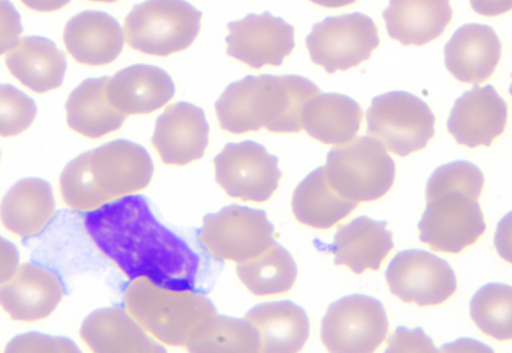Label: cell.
<instances>
[{
  "mask_svg": "<svg viewBox=\"0 0 512 353\" xmlns=\"http://www.w3.org/2000/svg\"><path fill=\"white\" fill-rule=\"evenodd\" d=\"M364 113L360 104L344 94H319L303 113V130L324 145L341 146L357 137Z\"/></svg>",
  "mask_w": 512,
  "mask_h": 353,
  "instance_id": "4316f807",
  "label": "cell"
},
{
  "mask_svg": "<svg viewBox=\"0 0 512 353\" xmlns=\"http://www.w3.org/2000/svg\"><path fill=\"white\" fill-rule=\"evenodd\" d=\"M112 106L125 116L150 114L175 96L172 78L155 65L138 64L110 77L107 86Z\"/></svg>",
  "mask_w": 512,
  "mask_h": 353,
  "instance_id": "ffe728a7",
  "label": "cell"
},
{
  "mask_svg": "<svg viewBox=\"0 0 512 353\" xmlns=\"http://www.w3.org/2000/svg\"><path fill=\"white\" fill-rule=\"evenodd\" d=\"M227 55L260 70L266 65L280 67L295 49V29L270 12L250 13L227 26Z\"/></svg>",
  "mask_w": 512,
  "mask_h": 353,
  "instance_id": "5bb4252c",
  "label": "cell"
},
{
  "mask_svg": "<svg viewBox=\"0 0 512 353\" xmlns=\"http://www.w3.org/2000/svg\"><path fill=\"white\" fill-rule=\"evenodd\" d=\"M484 173L474 163L458 160L440 166L426 185V209L420 241L436 253L461 254L487 231L479 205Z\"/></svg>",
  "mask_w": 512,
  "mask_h": 353,
  "instance_id": "7a4b0ae2",
  "label": "cell"
},
{
  "mask_svg": "<svg viewBox=\"0 0 512 353\" xmlns=\"http://www.w3.org/2000/svg\"><path fill=\"white\" fill-rule=\"evenodd\" d=\"M358 204L339 195L326 176L325 166L309 173L293 192L296 221L315 230H329L345 220Z\"/></svg>",
  "mask_w": 512,
  "mask_h": 353,
  "instance_id": "f1b7e54d",
  "label": "cell"
},
{
  "mask_svg": "<svg viewBox=\"0 0 512 353\" xmlns=\"http://www.w3.org/2000/svg\"><path fill=\"white\" fill-rule=\"evenodd\" d=\"M109 77L83 81L65 103L67 124L74 132L88 139H101L116 132L125 123V114L112 106L107 93Z\"/></svg>",
  "mask_w": 512,
  "mask_h": 353,
  "instance_id": "484cf974",
  "label": "cell"
},
{
  "mask_svg": "<svg viewBox=\"0 0 512 353\" xmlns=\"http://www.w3.org/2000/svg\"><path fill=\"white\" fill-rule=\"evenodd\" d=\"M152 178L146 149L130 140H114L71 160L61 173L60 189L68 208L94 211L143 191Z\"/></svg>",
  "mask_w": 512,
  "mask_h": 353,
  "instance_id": "277c9868",
  "label": "cell"
},
{
  "mask_svg": "<svg viewBox=\"0 0 512 353\" xmlns=\"http://www.w3.org/2000/svg\"><path fill=\"white\" fill-rule=\"evenodd\" d=\"M365 117L368 136L400 158L425 149L435 137V114L425 101L406 91L375 97Z\"/></svg>",
  "mask_w": 512,
  "mask_h": 353,
  "instance_id": "ba28073f",
  "label": "cell"
},
{
  "mask_svg": "<svg viewBox=\"0 0 512 353\" xmlns=\"http://www.w3.org/2000/svg\"><path fill=\"white\" fill-rule=\"evenodd\" d=\"M471 319L478 329L497 341H512V287L492 283L471 300Z\"/></svg>",
  "mask_w": 512,
  "mask_h": 353,
  "instance_id": "4dcf8cb0",
  "label": "cell"
},
{
  "mask_svg": "<svg viewBox=\"0 0 512 353\" xmlns=\"http://www.w3.org/2000/svg\"><path fill=\"white\" fill-rule=\"evenodd\" d=\"M0 101H2V114H0L2 137L21 134L34 123L35 117H37V106H35L34 100L25 96L22 91L16 90L9 84H2Z\"/></svg>",
  "mask_w": 512,
  "mask_h": 353,
  "instance_id": "d6a6232c",
  "label": "cell"
},
{
  "mask_svg": "<svg viewBox=\"0 0 512 353\" xmlns=\"http://www.w3.org/2000/svg\"><path fill=\"white\" fill-rule=\"evenodd\" d=\"M25 6L35 12L51 13L60 11L67 6L71 0H21Z\"/></svg>",
  "mask_w": 512,
  "mask_h": 353,
  "instance_id": "ab89813d",
  "label": "cell"
},
{
  "mask_svg": "<svg viewBox=\"0 0 512 353\" xmlns=\"http://www.w3.org/2000/svg\"><path fill=\"white\" fill-rule=\"evenodd\" d=\"M64 45L68 54L80 64L101 67L112 64L123 51L126 37L119 22L109 13H78L64 28Z\"/></svg>",
  "mask_w": 512,
  "mask_h": 353,
  "instance_id": "d6986e66",
  "label": "cell"
},
{
  "mask_svg": "<svg viewBox=\"0 0 512 353\" xmlns=\"http://www.w3.org/2000/svg\"><path fill=\"white\" fill-rule=\"evenodd\" d=\"M202 13L185 0H146L125 19L127 45L142 54L169 57L194 44Z\"/></svg>",
  "mask_w": 512,
  "mask_h": 353,
  "instance_id": "52a82bcc",
  "label": "cell"
},
{
  "mask_svg": "<svg viewBox=\"0 0 512 353\" xmlns=\"http://www.w3.org/2000/svg\"><path fill=\"white\" fill-rule=\"evenodd\" d=\"M91 2L113 3L117 2V0H91Z\"/></svg>",
  "mask_w": 512,
  "mask_h": 353,
  "instance_id": "60d3db41",
  "label": "cell"
},
{
  "mask_svg": "<svg viewBox=\"0 0 512 353\" xmlns=\"http://www.w3.org/2000/svg\"><path fill=\"white\" fill-rule=\"evenodd\" d=\"M246 320L259 333L260 352H300L311 335V323L305 310L289 300L253 307Z\"/></svg>",
  "mask_w": 512,
  "mask_h": 353,
  "instance_id": "d4e9b609",
  "label": "cell"
},
{
  "mask_svg": "<svg viewBox=\"0 0 512 353\" xmlns=\"http://www.w3.org/2000/svg\"><path fill=\"white\" fill-rule=\"evenodd\" d=\"M149 333L122 307L91 313L81 325V341L97 353H165Z\"/></svg>",
  "mask_w": 512,
  "mask_h": 353,
  "instance_id": "7402d4cb",
  "label": "cell"
},
{
  "mask_svg": "<svg viewBox=\"0 0 512 353\" xmlns=\"http://www.w3.org/2000/svg\"><path fill=\"white\" fill-rule=\"evenodd\" d=\"M5 352H70L78 353L80 349L70 339L57 338V336L39 335V333H26L12 339L6 346Z\"/></svg>",
  "mask_w": 512,
  "mask_h": 353,
  "instance_id": "836d02e7",
  "label": "cell"
},
{
  "mask_svg": "<svg viewBox=\"0 0 512 353\" xmlns=\"http://www.w3.org/2000/svg\"><path fill=\"white\" fill-rule=\"evenodd\" d=\"M511 78H512V74H511ZM510 94H511V97H512V83H511V86H510Z\"/></svg>",
  "mask_w": 512,
  "mask_h": 353,
  "instance_id": "b9f144b4",
  "label": "cell"
},
{
  "mask_svg": "<svg viewBox=\"0 0 512 353\" xmlns=\"http://www.w3.org/2000/svg\"><path fill=\"white\" fill-rule=\"evenodd\" d=\"M5 60L9 73L34 93H50L63 86L67 58L50 39L21 38Z\"/></svg>",
  "mask_w": 512,
  "mask_h": 353,
  "instance_id": "cb8c5ba5",
  "label": "cell"
},
{
  "mask_svg": "<svg viewBox=\"0 0 512 353\" xmlns=\"http://www.w3.org/2000/svg\"><path fill=\"white\" fill-rule=\"evenodd\" d=\"M469 2L476 13L489 18L512 11V0H469Z\"/></svg>",
  "mask_w": 512,
  "mask_h": 353,
  "instance_id": "74e56055",
  "label": "cell"
},
{
  "mask_svg": "<svg viewBox=\"0 0 512 353\" xmlns=\"http://www.w3.org/2000/svg\"><path fill=\"white\" fill-rule=\"evenodd\" d=\"M3 11V28H2V54L8 52L9 49L15 47L16 42L19 41V35L22 32L21 21H19L18 12L13 9L8 0L2 2Z\"/></svg>",
  "mask_w": 512,
  "mask_h": 353,
  "instance_id": "d590c367",
  "label": "cell"
},
{
  "mask_svg": "<svg viewBox=\"0 0 512 353\" xmlns=\"http://www.w3.org/2000/svg\"><path fill=\"white\" fill-rule=\"evenodd\" d=\"M123 300L150 336L174 348L188 349L200 341L220 317L205 294L165 289L148 279L130 281Z\"/></svg>",
  "mask_w": 512,
  "mask_h": 353,
  "instance_id": "5b68a950",
  "label": "cell"
},
{
  "mask_svg": "<svg viewBox=\"0 0 512 353\" xmlns=\"http://www.w3.org/2000/svg\"><path fill=\"white\" fill-rule=\"evenodd\" d=\"M508 106L492 86L472 88L455 101L448 130L456 143L489 147L507 129Z\"/></svg>",
  "mask_w": 512,
  "mask_h": 353,
  "instance_id": "9a60e30c",
  "label": "cell"
},
{
  "mask_svg": "<svg viewBox=\"0 0 512 353\" xmlns=\"http://www.w3.org/2000/svg\"><path fill=\"white\" fill-rule=\"evenodd\" d=\"M187 351L195 353L260 352L259 333L247 320L220 316L214 328L200 341L189 346Z\"/></svg>",
  "mask_w": 512,
  "mask_h": 353,
  "instance_id": "1f68e13d",
  "label": "cell"
},
{
  "mask_svg": "<svg viewBox=\"0 0 512 353\" xmlns=\"http://www.w3.org/2000/svg\"><path fill=\"white\" fill-rule=\"evenodd\" d=\"M18 261V250L9 241L2 240V283L11 280L18 270Z\"/></svg>",
  "mask_w": 512,
  "mask_h": 353,
  "instance_id": "f35d334b",
  "label": "cell"
},
{
  "mask_svg": "<svg viewBox=\"0 0 512 353\" xmlns=\"http://www.w3.org/2000/svg\"><path fill=\"white\" fill-rule=\"evenodd\" d=\"M64 297L63 281L57 273L38 266L24 264L11 280L2 283V309L16 322H37L55 312Z\"/></svg>",
  "mask_w": 512,
  "mask_h": 353,
  "instance_id": "e0dca14e",
  "label": "cell"
},
{
  "mask_svg": "<svg viewBox=\"0 0 512 353\" xmlns=\"http://www.w3.org/2000/svg\"><path fill=\"white\" fill-rule=\"evenodd\" d=\"M54 212V192L50 183L42 179H22L2 199L3 227L21 238L39 234Z\"/></svg>",
  "mask_w": 512,
  "mask_h": 353,
  "instance_id": "83f0119b",
  "label": "cell"
},
{
  "mask_svg": "<svg viewBox=\"0 0 512 353\" xmlns=\"http://www.w3.org/2000/svg\"><path fill=\"white\" fill-rule=\"evenodd\" d=\"M378 45L377 25L370 16L360 12L326 18L313 25L306 37L313 64L321 65L328 74L358 67L370 60Z\"/></svg>",
  "mask_w": 512,
  "mask_h": 353,
  "instance_id": "30bf717a",
  "label": "cell"
},
{
  "mask_svg": "<svg viewBox=\"0 0 512 353\" xmlns=\"http://www.w3.org/2000/svg\"><path fill=\"white\" fill-rule=\"evenodd\" d=\"M84 227L130 281L148 279L165 289H195L200 257L156 220L143 196H125L88 212Z\"/></svg>",
  "mask_w": 512,
  "mask_h": 353,
  "instance_id": "6da1fadb",
  "label": "cell"
},
{
  "mask_svg": "<svg viewBox=\"0 0 512 353\" xmlns=\"http://www.w3.org/2000/svg\"><path fill=\"white\" fill-rule=\"evenodd\" d=\"M319 94L315 83L299 75H249L225 88L215 114L228 133H299L306 106Z\"/></svg>",
  "mask_w": 512,
  "mask_h": 353,
  "instance_id": "3957f363",
  "label": "cell"
},
{
  "mask_svg": "<svg viewBox=\"0 0 512 353\" xmlns=\"http://www.w3.org/2000/svg\"><path fill=\"white\" fill-rule=\"evenodd\" d=\"M325 172L332 188L355 204L378 201L396 181V163L371 136L334 147L326 156Z\"/></svg>",
  "mask_w": 512,
  "mask_h": 353,
  "instance_id": "8992f818",
  "label": "cell"
},
{
  "mask_svg": "<svg viewBox=\"0 0 512 353\" xmlns=\"http://www.w3.org/2000/svg\"><path fill=\"white\" fill-rule=\"evenodd\" d=\"M502 57L497 32L488 25H463L445 47V65L459 83L479 86L494 75Z\"/></svg>",
  "mask_w": 512,
  "mask_h": 353,
  "instance_id": "ac0fdd59",
  "label": "cell"
},
{
  "mask_svg": "<svg viewBox=\"0 0 512 353\" xmlns=\"http://www.w3.org/2000/svg\"><path fill=\"white\" fill-rule=\"evenodd\" d=\"M237 276L254 296H273L295 286L298 267L288 251L275 243L259 257L238 264Z\"/></svg>",
  "mask_w": 512,
  "mask_h": 353,
  "instance_id": "f546056e",
  "label": "cell"
},
{
  "mask_svg": "<svg viewBox=\"0 0 512 353\" xmlns=\"http://www.w3.org/2000/svg\"><path fill=\"white\" fill-rule=\"evenodd\" d=\"M388 37L423 47L442 37L453 18L450 0H390L383 12Z\"/></svg>",
  "mask_w": 512,
  "mask_h": 353,
  "instance_id": "603a6c76",
  "label": "cell"
},
{
  "mask_svg": "<svg viewBox=\"0 0 512 353\" xmlns=\"http://www.w3.org/2000/svg\"><path fill=\"white\" fill-rule=\"evenodd\" d=\"M435 345L423 330L400 328L388 342L387 352H435Z\"/></svg>",
  "mask_w": 512,
  "mask_h": 353,
  "instance_id": "e575fe53",
  "label": "cell"
},
{
  "mask_svg": "<svg viewBox=\"0 0 512 353\" xmlns=\"http://www.w3.org/2000/svg\"><path fill=\"white\" fill-rule=\"evenodd\" d=\"M386 280L390 292L401 302L420 307L443 305L458 290L448 261L422 250L397 254L387 268Z\"/></svg>",
  "mask_w": 512,
  "mask_h": 353,
  "instance_id": "4fadbf2b",
  "label": "cell"
},
{
  "mask_svg": "<svg viewBox=\"0 0 512 353\" xmlns=\"http://www.w3.org/2000/svg\"><path fill=\"white\" fill-rule=\"evenodd\" d=\"M210 126L204 110L191 103L172 104L158 117L152 145L165 165L185 166L205 155Z\"/></svg>",
  "mask_w": 512,
  "mask_h": 353,
  "instance_id": "2e32d148",
  "label": "cell"
},
{
  "mask_svg": "<svg viewBox=\"0 0 512 353\" xmlns=\"http://www.w3.org/2000/svg\"><path fill=\"white\" fill-rule=\"evenodd\" d=\"M388 335L386 309L373 297L354 294L328 307L322 320L321 339L328 352L370 353Z\"/></svg>",
  "mask_w": 512,
  "mask_h": 353,
  "instance_id": "8fae6325",
  "label": "cell"
},
{
  "mask_svg": "<svg viewBox=\"0 0 512 353\" xmlns=\"http://www.w3.org/2000/svg\"><path fill=\"white\" fill-rule=\"evenodd\" d=\"M393 248V234L386 222L360 217L339 227L334 243L326 250L334 254L335 266L350 268L360 276L367 270H380Z\"/></svg>",
  "mask_w": 512,
  "mask_h": 353,
  "instance_id": "44dd1931",
  "label": "cell"
},
{
  "mask_svg": "<svg viewBox=\"0 0 512 353\" xmlns=\"http://www.w3.org/2000/svg\"><path fill=\"white\" fill-rule=\"evenodd\" d=\"M494 244L502 260L512 264V212L505 215L498 224Z\"/></svg>",
  "mask_w": 512,
  "mask_h": 353,
  "instance_id": "8d00e7d4",
  "label": "cell"
},
{
  "mask_svg": "<svg viewBox=\"0 0 512 353\" xmlns=\"http://www.w3.org/2000/svg\"><path fill=\"white\" fill-rule=\"evenodd\" d=\"M213 163L215 182L225 194L241 201H269L282 178L279 159L251 140L228 143Z\"/></svg>",
  "mask_w": 512,
  "mask_h": 353,
  "instance_id": "7c38bea8",
  "label": "cell"
},
{
  "mask_svg": "<svg viewBox=\"0 0 512 353\" xmlns=\"http://www.w3.org/2000/svg\"><path fill=\"white\" fill-rule=\"evenodd\" d=\"M273 234L266 212L231 205L204 218L198 241L217 260L241 264L266 253L275 244Z\"/></svg>",
  "mask_w": 512,
  "mask_h": 353,
  "instance_id": "9c48e42d",
  "label": "cell"
}]
</instances>
